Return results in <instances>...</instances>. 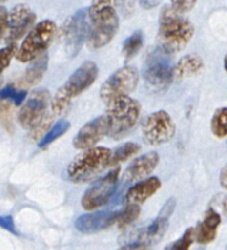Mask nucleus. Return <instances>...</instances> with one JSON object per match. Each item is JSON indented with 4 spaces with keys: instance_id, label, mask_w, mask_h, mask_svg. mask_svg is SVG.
Listing matches in <instances>:
<instances>
[{
    "instance_id": "27",
    "label": "nucleus",
    "mask_w": 227,
    "mask_h": 250,
    "mask_svg": "<svg viewBox=\"0 0 227 250\" xmlns=\"http://www.w3.org/2000/svg\"><path fill=\"white\" fill-rule=\"evenodd\" d=\"M193 239H194V229H188L180 238L165 247L164 250H189Z\"/></svg>"
},
{
    "instance_id": "37",
    "label": "nucleus",
    "mask_w": 227,
    "mask_h": 250,
    "mask_svg": "<svg viewBox=\"0 0 227 250\" xmlns=\"http://www.w3.org/2000/svg\"><path fill=\"white\" fill-rule=\"evenodd\" d=\"M199 250H204V249H199Z\"/></svg>"
},
{
    "instance_id": "22",
    "label": "nucleus",
    "mask_w": 227,
    "mask_h": 250,
    "mask_svg": "<svg viewBox=\"0 0 227 250\" xmlns=\"http://www.w3.org/2000/svg\"><path fill=\"white\" fill-rule=\"evenodd\" d=\"M139 153H141V146H139V144L134 143V142H128V143L122 144V146H120L119 148H116L112 151L111 164H110V166L120 165V164L128 160L132 156L137 155Z\"/></svg>"
},
{
    "instance_id": "25",
    "label": "nucleus",
    "mask_w": 227,
    "mask_h": 250,
    "mask_svg": "<svg viewBox=\"0 0 227 250\" xmlns=\"http://www.w3.org/2000/svg\"><path fill=\"white\" fill-rule=\"evenodd\" d=\"M211 132L217 138L227 137V107H220L211 117Z\"/></svg>"
},
{
    "instance_id": "35",
    "label": "nucleus",
    "mask_w": 227,
    "mask_h": 250,
    "mask_svg": "<svg viewBox=\"0 0 227 250\" xmlns=\"http://www.w3.org/2000/svg\"><path fill=\"white\" fill-rule=\"evenodd\" d=\"M139 5H141L142 7H144L145 10H150L153 9V7L158 6L159 1H141L139 2Z\"/></svg>"
},
{
    "instance_id": "7",
    "label": "nucleus",
    "mask_w": 227,
    "mask_h": 250,
    "mask_svg": "<svg viewBox=\"0 0 227 250\" xmlns=\"http://www.w3.org/2000/svg\"><path fill=\"white\" fill-rule=\"evenodd\" d=\"M56 34V26L50 20H44L33 27L17 50L16 60L32 62L44 55Z\"/></svg>"
},
{
    "instance_id": "32",
    "label": "nucleus",
    "mask_w": 227,
    "mask_h": 250,
    "mask_svg": "<svg viewBox=\"0 0 227 250\" xmlns=\"http://www.w3.org/2000/svg\"><path fill=\"white\" fill-rule=\"evenodd\" d=\"M0 226H1V229H4L5 231L15 234V236H19V232H17L16 227H15L14 219H12V216H10V215H4V216H1V219H0Z\"/></svg>"
},
{
    "instance_id": "11",
    "label": "nucleus",
    "mask_w": 227,
    "mask_h": 250,
    "mask_svg": "<svg viewBox=\"0 0 227 250\" xmlns=\"http://www.w3.org/2000/svg\"><path fill=\"white\" fill-rule=\"evenodd\" d=\"M120 168L115 167L102 178H98L83 194L81 204L84 210H95L104 207L117 188Z\"/></svg>"
},
{
    "instance_id": "28",
    "label": "nucleus",
    "mask_w": 227,
    "mask_h": 250,
    "mask_svg": "<svg viewBox=\"0 0 227 250\" xmlns=\"http://www.w3.org/2000/svg\"><path fill=\"white\" fill-rule=\"evenodd\" d=\"M0 97H1V100H12L16 106H20L26 99L27 92L22 89H15L14 85H5L0 92Z\"/></svg>"
},
{
    "instance_id": "15",
    "label": "nucleus",
    "mask_w": 227,
    "mask_h": 250,
    "mask_svg": "<svg viewBox=\"0 0 227 250\" xmlns=\"http://www.w3.org/2000/svg\"><path fill=\"white\" fill-rule=\"evenodd\" d=\"M36 14L26 4H19L14 6L9 15V31L5 41L9 44L15 43L33 29L36 22Z\"/></svg>"
},
{
    "instance_id": "12",
    "label": "nucleus",
    "mask_w": 227,
    "mask_h": 250,
    "mask_svg": "<svg viewBox=\"0 0 227 250\" xmlns=\"http://www.w3.org/2000/svg\"><path fill=\"white\" fill-rule=\"evenodd\" d=\"M89 19L88 10L80 9L66 21L63 24V39H65V50L68 58H75L80 53L83 42H87Z\"/></svg>"
},
{
    "instance_id": "26",
    "label": "nucleus",
    "mask_w": 227,
    "mask_h": 250,
    "mask_svg": "<svg viewBox=\"0 0 227 250\" xmlns=\"http://www.w3.org/2000/svg\"><path fill=\"white\" fill-rule=\"evenodd\" d=\"M139 215H141V207L126 204V207L117 214V226L120 229H124V227L129 226L138 219Z\"/></svg>"
},
{
    "instance_id": "14",
    "label": "nucleus",
    "mask_w": 227,
    "mask_h": 250,
    "mask_svg": "<svg viewBox=\"0 0 227 250\" xmlns=\"http://www.w3.org/2000/svg\"><path fill=\"white\" fill-rule=\"evenodd\" d=\"M109 136V121L106 115H102L81 127L80 131L73 137L72 144L78 150H87L94 148L105 136Z\"/></svg>"
},
{
    "instance_id": "30",
    "label": "nucleus",
    "mask_w": 227,
    "mask_h": 250,
    "mask_svg": "<svg viewBox=\"0 0 227 250\" xmlns=\"http://www.w3.org/2000/svg\"><path fill=\"white\" fill-rule=\"evenodd\" d=\"M195 4H197L195 1L188 0V1H172L170 2L167 6L170 7V10L173 12V14L180 15L181 16V15L185 14V12L190 11V10L195 6Z\"/></svg>"
},
{
    "instance_id": "29",
    "label": "nucleus",
    "mask_w": 227,
    "mask_h": 250,
    "mask_svg": "<svg viewBox=\"0 0 227 250\" xmlns=\"http://www.w3.org/2000/svg\"><path fill=\"white\" fill-rule=\"evenodd\" d=\"M17 45L16 43L7 44L5 48H2L0 50V68H1V72L10 65L12 58L17 55Z\"/></svg>"
},
{
    "instance_id": "17",
    "label": "nucleus",
    "mask_w": 227,
    "mask_h": 250,
    "mask_svg": "<svg viewBox=\"0 0 227 250\" xmlns=\"http://www.w3.org/2000/svg\"><path fill=\"white\" fill-rule=\"evenodd\" d=\"M160 161V156L156 151H149L144 155L134 159L124 173V181L126 183L142 182L146 180L149 175L153 172Z\"/></svg>"
},
{
    "instance_id": "10",
    "label": "nucleus",
    "mask_w": 227,
    "mask_h": 250,
    "mask_svg": "<svg viewBox=\"0 0 227 250\" xmlns=\"http://www.w3.org/2000/svg\"><path fill=\"white\" fill-rule=\"evenodd\" d=\"M176 125L170 115L164 110L151 112L142 122V136L149 146H161L173 138Z\"/></svg>"
},
{
    "instance_id": "36",
    "label": "nucleus",
    "mask_w": 227,
    "mask_h": 250,
    "mask_svg": "<svg viewBox=\"0 0 227 250\" xmlns=\"http://www.w3.org/2000/svg\"><path fill=\"white\" fill-rule=\"evenodd\" d=\"M224 67H225V71L227 72V54L225 55V59H224Z\"/></svg>"
},
{
    "instance_id": "31",
    "label": "nucleus",
    "mask_w": 227,
    "mask_h": 250,
    "mask_svg": "<svg viewBox=\"0 0 227 250\" xmlns=\"http://www.w3.org/2000/svg\"><path fill=\"white\" fill-rule=\"evenodd\" d=\"M9 15L5 6L0 7V37L5 38L9 31Z\"/></svg>"
},
{
    "instance_id": "24",
    "label": "nucleus",
    "mask_w": 227,
    "mask_h": 250,
    "mask_svg": "<svg viewBox=\"0 0 227 250\" xmlns=\"http://www.w3.org/2000/svg\"><path fill=\"white\" fill-rule=\"evenodd\" d=\"M143 33L142 31H136L124 39L122 44V54H124L126 60H131L133 56L139 53V50L143 46Z\"/></svg>"
},
{
    "instance_id": "20",
    "label": "nucleus",
    "mask_w": 227,
    "mask_h": 250,
    "mask_svg": "<svg viewBox=\"0 0 227 250\" xmlns=\"http://www.w3.org/2000/svg\"><path fill=\"white\" fill-rule=\"evenodd\" d=\"M204 67L203 59L197 54H188L177 61L173 68V80L182 81L198 75Z\"/></svg>"
},
{
    "instance_id": "1",
    "label": "nucleus",
    "mask_w": 227,
    "mask_h": 250,
    "mask_svg": "<svg viewBox=\"0 0 227 250\" xmlns=\"http://www.w3.org/2000/svg\"><path fill=\"white\" fill-rule=\"evenodd\" d=\"M89 29L87 37V48L97 50L111 42L119 29L120 21L114 2L95 1L88 9Z\"/></svg>"
},
{
    "instance_id": "6",
    "label": "nucleus",
    "mask_w": 227,
    "mask_h": 250,
    "mask_svg": "<svg viewBox=\"0 0 227 250\" xmlns=\"http://www.w3.org/2000/svg\"><path fill=\"white\" fill-rule=\"evenodd\" d=\"M173 68L175 65L172 62V54L159 46L150 50L142 70L146 87L156 92L166 89L173 81Z\"/></svg>"
},
{
    "instance_id": "34",
    "label": "nucleus",
    "mask_w": 227,
    "mask_h": 250,
    "mask_svg": "<svg viewBox=\"0 0 227 250\" xmlns=\"http://www.w3.org/2000/svg\"><path fill=\"white\" fill-rule=\"evenodd\" d=\"M220 185L224 189L227 190V164L222 167L221 172H220Z\"/></svg>"
},
{
    "instance_id": "8",
    "label": "nucleus",
    "mask_w": 227,
    "mask_h": 250,
    "mask_svg": "<svg viewBox=\"0 0 227 250\" xmlns=\"http://www.w3.org/2000/svg\"><path fill=\"white\" fill-rule=\"evenodd\" d=\"M49 104L51 105V98L48 90L44 88L34 90L17 114L19 124L28 131L37 129L49 116Z\"/></svg>"
},
{
    "instance_id": "16",
    "label": "nucleus",
    "mask_w": 227,
    "mask_h": 250,
    "mask_svg": "<svg viewBox=\"0 0 227 250\" xmlns=\"http://www.w3.org/2000/svg\"><path fill=\"white\" fill-rule=\"evenodd\" d=\"M117 214L119 211H99L82 215L75 221V229L84 234L98 233L116 224Z\"/></svg>"
},
{
    "instance_id": "5",
    "label": "nucleus",
    "mask_w": 227,
    "mask_h": 250,
    "mask_svg": "<svg viewBox=\"0 0 227 250\" xmlns=\"http://www.w3.org/2000/svg\"><path fill=\"white\" fill-rule=\"evenodd\" d=\"M112 151L104 146L83 150L67 166V176L72 182L85 183L99 176L111 164Z\"/></svg>"
},
{
    "instance_id": "2",
    "label": "nucleus",
    "mask_w": 227,
    "mask_h": 250,
    "mask_svg": "<svg viewBox=\"0 0 227 250\" xmlns=\"http://www.w3.org/2000/svg\"><path fill=\"white\" fill-rule=\"evenodd\" d=\"M194 34V27L180 15L173 14L166 5L160 15L158 31V46L167 53L175 54L188 45Z\"/></svg>"
},
{
    "instance_id": "19",
    "label": "nucleus",
    "mask_w": 227,
    "mask_h": 250,
    "mask_svg": "<svg viewBox=\"0 0 227 250\" xmlns=\"http://www.w3.org/2000/svg\"><path fill=\"white\" fill-rule=\"evenodd\" d=\"M161 187V182L156 177H149L146 180L138 182L137 185L132 186L127 190L124 195V202L126 204L138 205L141 207L143 203H145L149 198L153 197Z\"/></svg>"
},
{
    "instance_id": "18",
    "label": "nucleus",
    "mask_w": 227,
    "mask_h": 250,
    "mask_svg": "<svg viewBox=\"0 0 227 250\" xmlns=\"http://www.w3.org/2000/svg\"><path fill=\"white\" fill-rule=\"evenodd\" d=\"M221 224V216L212 208L205 211L202 221L194 229V239L199 244H209L216 238L217 229Z\"/></svg>"
},
{
    "instance_id": "21",
    "label": "nucleus",
    "mask_w": 227,
    "mask_h": 250,
    "mask_svg": "<svg viewBox=\"0 0 227 250\" xmlns=\"http://www.w3.org/2000/svg\"><path fill=\"white\" fill-rule=\"evenodd\" d=\"M46 67H48V54H44L37 60L32 61L31 65L27 67L23 80H22L23 84H26L27 87L37 84L43 78Z\"/></svg>"
},
{
    "instance_id": "4",
    "label": "nucleus",
    "mask_w": 227,
    "mask_h": 250,
    "mask_svg": "<svg viewBox=\"0 0 227 250\" xmlns=\"http://www.w3.org/2000/svg\"><path fill=\"white\" fill-rule=\"evenodd\" d=\"M105 115L109 121V137L115 141L126 137L138 122L141 104L129 95H124L106 104Z\"/></svg>"
},
{
    "instance_id": "13",
    "label": "nucleus",
    "mask_w": 227,
    "mask_h": 250,
    "mask_svg": "<svg viewBox=\"0 0 227 250\" xmlns=\"http://www.w3.org/2000/svg\"><path fill=\"white\" fill-rule=\"evenodd\" d=\"M176 200L168 199L163 207V209L159 212L158 217L154 219L150 224L146 225L145 227L139 229L134 236V239L132 242H138V243L146 244V246H154L161 241L164 234L166 233L168 229V219L175 209Z\"/></svg>"
},
{
    "instance_id": "33",
    "label": "nucleus",
    "mask_w": 227,
    "mask_h": 250,
    "mask_svg": "<svg viewBox=\"0 0 227 250\" xmlns=\"http://www.w3.org/2000/svg\"><path fill=\"white\" fill-rule=\"evenodd\" d=\"M117 250H153V248L150 246H146V244L138 243V242H129V243L120 247Z\"/></svg>"
},
{
    "instance_id": "23",
    "label": "nucleus",
    "mask_w": 227,
    "mask_h": 250,
    "mask_svg": "<svg viewBox=\"0 0 227 250\" xmlns=\"http://www.w3.org/2000/svg\"><path fill=\"white\" fill-rule=\"evenodd\" d=\"M71 124L67 121V120L62 119V120H59L43 137H41V142H39V148H46L48 146H50L53 142H55L56 139L60 138L61 136L66 133L70 128Z\"/></svg>"
},
{
    "instance_id": "3",
    "label": "nucleus",
    "mask_w": 227,
    "mask_h": 250,
    "mask_svg": "<svg viewBox=\"0 0 227 250\" xmlns=\"http://www.w3.org/2000/svg\"><path fill=\"white\" fill-rule=\"evenodd\" d=\"M98 66L94 61H84L51 98V110L60 115L75 98L82 94L97 81Z\"/></svg>"
},
{
    "instance_id": "9",
    "label": "nucleus",
    "mask_w": 227,
    "mask_h": 250,
    "mask_svg": "<svg viewBox=\"0 0 227 250\" xmlns=\"http://www.w3.org/2000/svg\"><path fill=\"white\" fill-rule=\"evenodd\" d=\"M138 71L132 66H124L115 71L102 84L99 97L105 104L124 95H129L138 84Z\"/></svg>"
}]
</instances>
